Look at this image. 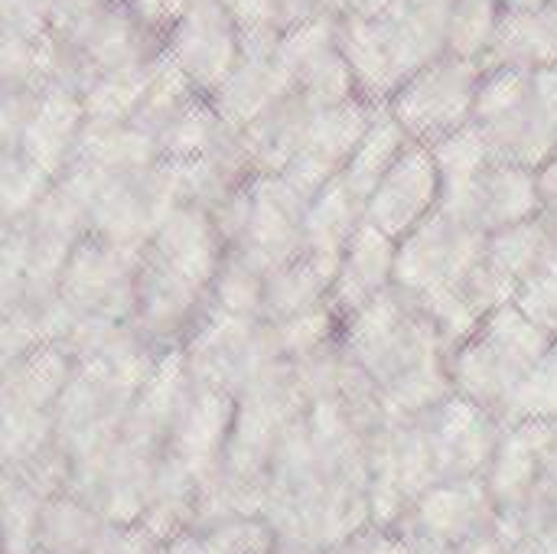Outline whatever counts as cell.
I'll list each match as a JSON object with an SVG mask.
<instances>
[{"instance_id":"cell-9","label":"cell","mask_w":557,"mask_h":554,"mask_svg":"<svg viewBox=\"0 0 557 554\" xmlns=\"http://www.w3.org/2000/svg\"><path fill=\"white\" fill-rule=\"evenodd\" d=\"M437 483H454V480H483L506 424L493 418L490 411L476 408L473 402L450 395L428 415H421Z\"/></svg>"},{"instance_id":"cell-21","label":"cell","mask_w":557,"mask_h":554,"mask_svg":"<svg viewBox=\"0 0 557 554\" xmlns=\"http://www.w3.org/2000/svg\"><path fill=\"white\" fill-rule=\"evenodd\" d=\"M163 160L160 144L140 124H111L91 127L85 124L78 137V150L72 167H85L91 173H140Z\"/></svg>"},{"instance_id":"cell-24","label":"cell","mask_w":557,"mask_h":554,"mask_svg":"<svg viewBox=\"0 0 557 554\" xmlns=\"http://www.w3.org/2000/svg\"><path fill=\"white\" fill-rule=\"evenodd\" d=\"M228 127L222 124L215 104L209 95H196L189 98L160 131H157V144L160 153L170 160H199V157H212L228 144Z\"/></svg>"},{"instance_id":"cell-5","label":"cell","mask_w":557,"mask_h":554,"mask_svg":"<svg viewBox=\"0 0 557 554\" xmlns=\"http://www.w3.org/2000/svg\"><path fill=\"white\" fill-rule=\"evenodd\" d=\"M480 82L483 65L476 59L444 52L395 91L388 111L414 144L431 147L473 121Z\"/></svg>"},{"instance_id":"cell-7","label":"cell","mask_w":557,"mask_h":554,"mask_svg":"<svg viewBox=\"0 0 557 554\" xmlns=\"http://www.w3.org/2000/svg\"><path fill=\"white\" fill-rule=\"evenodd\" d=\"M385 104H372L366 98H352L346 104L326 108L310 114V124L304 131L300 150L290 157V163L277 173L300 199L313 202L317 193L333 183L349 157L356 153V147L362 144L366 131L372 127V121L379 118Z\"/></svg>"},{"instance_id":"cell-43","label":"cell","mask_w":557,"mask_h":554,"mask_svg":"<svg viewBox=\"0 0 557 554\" xmlns=\"http://www.w3.org/2000/svg\"><path fill=\"white\" fill-rule=\"evenodd\" d=\"M552 0H499L503 13H539L545 10Z\"/></svg>"},{"instance_id":"cell-25","label":"cell","mask_w":557,"mask_h":554,"mask_svg":"<svg viewBox=\"0 0 557 554\" xmlns=\"http://www.w3.org/2000/svg\"><path fill=\"white\" fill-rule=\"evenodd\" d=\"M414 140L408 137V131L395 121V114L388 111V104L379 111V118L372 121V127L366 131L362 144L356 147V153L349 157L343 180L346 186L369 202V196L375 193V186L385 180V173L398 163V157L411 147Z\"/></svg>"},{"instance_id":"cell-30","label":"cell","mask_w":557,"mask_h":554,"mask_svg":"<svg viewBox=\"0 0 557 554\" xmlns=\"http://www.w3.org/2000/svg\"><path fill=\"white\" fill-rule=\"evenodd\" d=\"M42 503L26 480L3 473L0 493V526H3V554H39V519Z\"/></svg>"},{"instance_id":"cell-13","label":"cell","mask_w":557,"mask_h":554,"mask_svg":"<svg viewBox=\"0 0 557 554\" xmlns=\"http://www.w3.org/2000/svg\"><path fill=\"white\" fill-rule=\"evenodd\" d=\"M555 424L552 421H519L506 424L499 451L486 470V487L496 500L499 522L522 516L535 500L542 483L552 477L555 464Z\"/></svg>"},{"instance_id":"cell-39","label":"cell","mask_w":557,"mask_h":554,"mask_svg":"<svg viewBox=\"0 0 557 554\" xmlns=\"http://www.w3.org/2000/svg\"><path fill=\"white\" fill-rule=\"evenodd\" d=\"M326 554H408V545H405V539L398 532L369 526V529H362L359 535H352L349 542H343L339 549Z\"/></svg>"},{"instance_id":"cell-36","label":"cell","mask_w":557,"mask_h":554,"mask_svg":"<svg viewBox=\"0 0 557 554\" xmlns=\"http://www.w3.org/2000/svg\"><path fill=\"white\" fill-rule=\"evenodd\" d=\"M516 307L539 323L552 340H557V225L552 235V245L545 251V258L539 261V268L519 284L516 294Z\"/></svg>"},{"instance_id":"cell-8","label":"cell","mask_w":557,"mask_h":554,"mask_svg":"<svg viewBox=\"0 0 557 554\" xmlns=\"http://www.w3.org/2000/svg\"><path fill=\"white\" fill-rule=\"evenodd\" d=\"M307 199H300L277 173L251 176V209L245 232L228 248L248 261L258 274H274L297 255H304Z\"/></svg>"},{"instance_id":"cell-15","label":"cell","mask_w":557,"mask_h":554,"mask_svg":"<svg viewBox=\"0 0 557 554\" xmlns=\"http://www.w3.org/2000/svg\"><path fill=\"white\" fill-rule=\"evenodd\" d=\"M287 95H294V82L277 62V46H271L261 52H242L228 82L212 95V104L235 137L277 108Z\"/></svg>"},{"instance_id":"cell-44","label":"cell","mask_w":557,"mask_h":554,"mask_svg":"<svg viewBox=\"0 0 557 554\" xmlns=\"http://www.w3.org/2000/svg\"><path fill=\"white\" fill-rule=\"evenodd\" d=\"M366 0H323V10L333 13V16H349L362 7Z\"/></svg>"},{"instance_id":"cell-14","label":"cell","mask_w":557,"mask_h":554,"mask_svg":"<svg viewBox=\"0 0 557 554\" xmlns=\"http://www.w3.org/2000/svg\"><path fill=\"white\" fill-rule=\"evenodd\" d=\"M437 202H441V173L434 153L424 144H411L369 196L366 219L385 235H392L395 242H401L437 209Z\"/></svg>"},{"instance_id":"cell-26","label":"cell","mask_w":557,"mask_h":554,"mask_svg":"<svg viewBox=\"0 0 557 554\" xmlns=\"http://www.w3.org/2000/svg\"><path fill=\"white\" fill-rule=\"evenodd\" d=\"M108 519H101L98 509L88 506L82 496H49L39 519V554H88Z\"/></svg>"},{"instance_id":"cell-11","label":"cell","mask_w":557,"mask_h":554,"mask_svg":"<svg viewBox=\"0 0 557 554\" xmlns=\"http://www.w3.org/2000/svg\"><path fill=\"white\" fill-rule=\"evenodd\" d=\"M166 49L209 98L228 82L242 59L238 26L222 0H189V10L170 33Z\"/></svg>"},{"instance_id":"cell-17","label":"cell","mask_w":557,"mask_h":554,"mask_svg":"<svg viewBox=\"0 0 557 554\" xmlns=\"http://www.w3.org/2000/svg\"><path fill=\"white\" fill-rule=\"evenodd\" d=\"M339 49L366 101L388 104L395 91L405 85L392 36L379 16H362V13L339 16Z\"/></svg>"},{"instance_id":"cell-45","label":"cell","mask_w":557,"mask_h":554,"mask_svg":"<svg viewBox=\"0 0 557 554\" xmlns=\"http://www.w3.org/2000/svg\"><path fill=\"white\" fill-rule=\"evenodd\" d=\"M552 353H555V356H557V340H555V346H552Z\"/></svg>"},{"instance_id":"cell-41","label":"cell","mask_w":557,"mask_h":554,"mask_svg":"<svg viewBox=\"0 0 557 554\" xmlns=\"http://www.w3.org/2000/svg\"><path fill=\"white\" fill-rule=\"evenodd\" d=\"M535 176H539V196H542V216L557 225V153L542 167V170H535Z\"/></svg>"},{"instance_id":"cell-32","label":"cell","mask_w":557,"mask_h":554,"mask_svg":"<svg viewBox=\"0 0 557 554\" xmlns=\"http://www.w3.org/2000/svg\"><path fill=\"white\" fill-rule=\"evenodd\" d=\"M431 153H434V163H437V173H441V186L473 183L496 163L486 134L473 121L467 127L441 137L437 144H431Z\"/></svg>"},{"instance_id":"cell-10","label":"cell","mask_w":557,"mask_h":554,"mask_svg":"<svg viewBox=\"0 0 557 554\" xmlns=\"http://www.w3.org/2000/svg\"><path fill=\"white\" fill-rule=\"evenodd\" d=\"M499 526L496 500L486 480H454L428 490L408 516L392 529L408 542H434L444 549H460Z\"/></svg>"},{"instance_id":"cell-27","label":"cell","mask_w":557,"mask_h":554,"mask_svg":"<svg viewBox=\"0 0 557 554\" xmlns=\"http://www.w3.org/2000/svg\"><path fill=\"white\" fill-rule=\"evenodd\" d=\"M150 62L134 65V69L111 72V75L98 78L95 85H88L82 91L85 124H91V127H111V124H131V121H137V114H140V108L147 101V91H150Z\"/></svg>"},{"instance_id":"cell-37","label":"cell","mask_w":557,"mask_h":554,"mask_svg":"<svg viewBox=\"0 0 557 554\" xmlns=\"http://www.w3.org/2000/svg\"><path fill=\"white\" fill-rule=\"evenodd\" d=\"M222 7L235 20L238 36H271L287 29L277 0H222Z\"/></svg>"},{"instance_id":"cell-19","label":"cell","mask_w":557,"mask_h":554,"mask_svg":"<svg viewBox=\"0 0 557 554\" xmlns=\"http://www.w3.org/2000/svg\"><path fill=\"white\" fill-rule=\"evenodd\" d=\"M483 72L519 65L552 69L557 65V0L539 13H503L493 46L480 59Z\"/></svg>"},{"instance_id":"cell-23","label":"cell","mask_w":557,"mask_h":554,"mask_svg":"<svg viewBox=\"0 0 557 554\" xmlns=\"http://www.w3.org/2000/svg\"><path fill=\"white\" fill-rule=\"evenodd\" d=\"M542 216L539 176L535 170L516 163H493L483 176V199H480V225L483 232H499L509 225H522Z\"/></svg>"},{"instance_id":"cell-28","label":"cell","mask_w":557,"mask_h":554,"mask_svg":"<svg viewBox=\"0 0 557 554\" xmlns=\"http://www.w3.org/2000/svg\"><path fill=\"white\" fill-rule=\"evenodd\" d=\"M552 235H555V225L545 216L529 219L522 225L499 229L486 242V261L493 268H499L509 281L522 284L539 268V261L545 258Z\"/></svg>"},{"instance_id":"cell-3","label":"cell","mask_w":557,"mask_h":554,"mask_svg":"<svg viewBox=\"0 0 557 554\" xmlns=\"http://www.w3.org/2000/svg\"><path fill=\"white\" fill-rule=\"evenodd\" d=\"M180 349L196 385L225 392L235 402L287 362L271 320L235 317L219 307L206 310Z\"/></svg>"},{"instance_id":"cell-6","label":"cell","mask_w":557,"mask_h":554,"mask_svg":"<svg viewBox=\"0 0 557 554\" xmlns=\"http://www.w3.org/2000/svg\"><path fill=\"white\" fill-rule=\"evenodd\" d=\"M490 232L454 222L434 209L414 232L398 242L395 287L411 300H424L444 287L460 284L486 258Z\"/></svg>"},{"instance_id":"cell-1","label":"cell","mask_w":557,"mask_h":554,"mask_svg":"<svg viewBox=\"0 0 557 554\" xmlns=\"http://www.w3.org/2000/svg\"><path fill=\"white\" fill-rule=\"evenodd\" d=\"M339 343L395 415L421 418L454 395L450 353L437 327L398 287L343 317Z\"/></svg>"},{"instance_id":"cell-2","label":"cell","mask_w":557,"mask_h":554,"mask_svg":"<svg viewBox=\"0 0 557 554\" xmlns=\"http://www.w3.org/2000/svg\"><path fill=\"white\" fill-rule=\"evenodd\" d=\"M552 346L555 340L539 323H532L516 304H506L486 317L476 336L450 353L454 395L506 424L522 382L552 353Z\"/></svg>"},{"instance_id":"cell-29","label":"cell","mask_w":557,"mask_h":554,"mask_svg":"<svg viewBox=\"0 0 557 554\" xmlns=\"http://www.w3.org/2000/svg\"><path fill=\"white\" fill-rule=\"evenodd\" d=\"M196 95H202V91L193 85V78L183 72V65L163 46L150 62V91H147V101L134 124H140L144 131H150L157 137V131Z\"/></svg>"},{"instance_id":"cell-33","label":"cell","mask_w":557,"mask_h":554,"mask_svg":"<svg viewBox=\"0 0 557 554\" xmlns=\"http://www.w3.org/2000/svg\"><path fill=\"white\" fill-rule=\"evenodd\" d=\"M52 176H46L39 167H33L26 157H20L16 150H3L0 160V222H20L26 219L42 196L52 189Z\"/></svg>"},{"instance_id":"cell-38","label":"cell","mask_w":557,"mask_h":554,"mask_svg":"<svg viewBox=\"0 0 557 554\" xmlns=\"http://www.w3.org/2000/svg\"><path fill=\"white\" fill-rule=\"evenodd\" d=\"M124 3L134 13V20L163 46L176 29V23L183 20V13L189 10V0H124Z\"/></svg>"},{"instance_id":"cell-22","label":"cell","mask_w":557,"mask_h":554,"mask_svg":"<svg viewBox=\"0 0 557 554\" xmlns=\"http://www.w3.org/2000/svg\"><path fill=\"white\" fill-rule=\"evenodd\" d=\"M339 264H330L313 255H297L284 268L264 278V320L281 323L320 304H330L333 281Z\"/></svg>"},{"instance_id":"cell-42","label":"cell","mask_w":557,"mask_h":554,"mask_svg":"<svg viewBox=\"0 0 557 554\" xmlns=\"http://www.w3.org/2000/svg\"><path fill=\"white\" fill-rule=\"evenodd\" d=\"M454 554H519V549H516V545L499 532V526H496L493 532H486V535H480V539H473V542L454 549Z\"/></svg>"},{"instance_id":"cell-34","label":"cell","mask_w":557,"mask_h":554,"mask_svg":"<svg viewBox=\"0 0 557 554\" xmlns=\"http://www.w3.org/2000/svg\"><path fill=\"white\" fill-rule=\"evenodd\" d=\"M209 307H219L235 317H261L264 320V274H258L248 261H242L235 251L225 255L222 271L212 287Z\"/></svg>"},{"instance_id":"cell-4","label":"cell","mask_w":557,"mask_h":554,"mask_svg":"<svg viewBox=\"0 0 557 554\" xmlns=\"http://www.w3.org/2000/svg\"><path fill=\"white\" fill-rule=\"evenodd\" d=\"M372 526L395 529L408 509L437 487V470L421 418L388 415L366 441Z\"/></svg>"},{"instance_id":"cell-40","label":"cell","mask_w":557,"mask_h":554,"mask_svg":"<svg viewBox=\"0 0 557 554\" xmlns=\"http://www.w3.org/2000/svg\"><path fill=\"white\" fill-rule=\"evenodd\" d=\"M153 554H228V552H225V545L219 542V535H215L212 529H206V532L186 529V532H180V535H173V539L160 542Z\"/></svg>"},{"instance_id":"cell-35","label":"cell","mask_w":557,"mask_h":554,"mask_svg":"<svg viewBox=\"0 0 557 554\" xmlns=\"http://www.w3.org/2000/svg\"><path fill=\"white\" fill-rule=\"evenodd\" d=\"M499 0H454L450 16V52L463 59H483L499 29Z\"/></svg>"},{"instance_id":"cell-12","label":"cell","mask_w":557,"mask_h":554,"mask_svg":"<svg viewBox=\"0 0 557 554\" xmlns=\"http://www.w3.org/2000/svg\"><path fill=\"white\" fill-rule=\"evenodd\" d=\"M82 131H85L82 91L72 88L69 82H52L29 95L16 144L10 150L26 157L46 176L59 180L75 160Z\"/></svg>"},{"instance_id":"cell-18","label":"cell","mask_w":557,"mask_h":554,"mask_svg":"<svg viewBox=\"0 0 557 554\" xmlns=\"http://www.w3.org/2000/svg\"><path fill=\"white\" fill-rule=\"evenodd\" d=\"M450 16L454 0H401L392 13L379 16L392 36L405 82L450 52Z\"/></svg>"},{"instance_id":"cell-20","label":"cell","mask_w":557,"mask_h":554,"mask_svg":"<svg viewBox=\"0 0 557 554\" xmlns=\"http://www.w3.org/2000/svg\"><path fill=\"white\" fill-rule=\"evenodd\" d=\"M366 222V202L346 186L343 173L326 183L317 199L307 206L304 219V251L313 258H323L330 264H339L346 245Z\"/></svg>"},{"instance_id":"cell-16","label":"cell","mask_w":557,"mask_h":554,"mask_svg":"<svg viewBox=\"0 0 557 554\" xmlns=\"http://www.w3.org/2000/svg\"><path fill=\"white\" fill-rule=\"evenodd\" d=\"M395 261H398V242L366 219L352 235V242L346 245L333 281L330 304L339 310V317H349L366 304H372L375 297H382L385 291H392Z\"/></svg>"},{"instance_id":"cell-31","label":"cell","mask_w":557,"mask_h":554,"mask_svg":"<svg viewBox=\"0 0 557 554\" xmlns=\"http://www.w3.org/2000/svg\"><path fill=\"white\" fill-rule=\"evenodd\" d=\"M294 95L317 114V111H326V108H336V104H346L352 98H362L359 88H356V78H352V69L339 49V42L326 52H320L297 78V88Z\"/></svg>"}]
</instances>
